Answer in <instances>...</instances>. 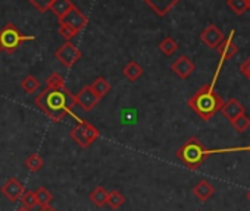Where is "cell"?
<instances>
[{
    "label": "cell",
    "mask_w": 250,
    "mask_h": 211,
    "mask_svg": "<svg viewBox=\"0 0 250 211\" xmlns=\"http://www.w3.org/2000/svg\"><path fill=\"white\" fill-rule=\"evenodd\" d=\"M34 104L52 122H61L72 113V109L77 106L75 95L66 87L56 89L46 88L36 97Z\"/></svg>",
    "instance_id": "1"
},
{
    "label": "cell",
    "mask_w": 250,
    "mask_h": 211,
    "mask_svg": "<svg viewBox=\"0 0 250 211\" xmlns=\"http://www.w3.org/2000/svg\"><path fill=\"white\" fill-rule=\"evenodd\" d=\"M232 151H247V147H238V148H222V150H209L206 148L197 137H190L175 153L178 160L190 170H197L208 157L212 154H221V153H232Z\"/></svg>",
    "instance_id": "2"
},
{
    "label": "cell",
    "mask_w": 250,
    "mask_h": 211,
    "mask_svg": "<svg viewBox=\"0 0 250 211\" xmlns=\"http://www.w3.org/2000/svg\"><path fill=\"white\" fill-rule=\"evenodd\" d=\"M224 100L213 88L212 84H206L200 87L190 98L188 106L190 109L205 122L210 121L222 107Z\"/></svg>",
    "instance_id": "3"
},
{
    "label": "cell",
    "mask_w": 250,
    "mask_h": 211,
    "mask_svg": "<svg viewBox=\"0 0 250 211\" xmlns=\"http://www.w3.org/2000/svg\"><path fill=\"white\" fill-rule=\"evenodd\" d=\"M33 40H36L34 35H24L14 24H6L2 28V31H0V44H2V49L9 54L15 53L24 41Z\"/></svg>",
    "instance_id": "4"
},
{
    "label": "cell",
    "mask_w": 250,
    "mask_h": 211,
    "mask_svg": "<svg viewBox=\"0 0 250 211\" xmlns=\"http://www.w3.org/2000/svg\"><path fill=\"white\" fill-rule=\"evenodd\" d=\"M75 121L78 122V125L75 128H72L71 131V138L81 147V148H88L100 135L99 129L96 126H93L91 123H88L87 121H83L80 119L78 116H75Z\"/></svg>",
    "instance_id": "5"
},
{
    "label": "cell",
    "mask_w": 250,
    "mask_h": 211,
    "mask_svg": "<svg viewBox=\"0 0 250 211\" xmlns=\"http://www.w3.org/2000/svg\"><path fill=\"white\" fill-rule=\"evenodd\" d=\"M55 57L58 59L59 63H62L65 68H72L80 59H81V52L77 46H74L71 41L63 43L56 52Z\"/></svg>",
    "instance_id": "6"
},
{
    "label": "cell",
    "mask_w": 250,
    "mask_h": 211,
    "mask_svg": "<svg viewBox=\"0 0 250 211\" xmlns=\"http://www.w3.org/2000/svg\"><path fill=\"white\" fill-rule=\"evenodd\" d=\"M99 98L94 95V92L91 91L90 85H85L84 88L80 89L78 94H75V104L80 106V107L84 112H91L96 106L99 104Z\"/></svg>",
    "instance_id": "7"
},
{
    "label": "cell",
    "mask_w": 250,
    "mask_h": 211,
    "mask_svg": "<svg viewBox=\"0 0 250 211\" xmlns=\"http://www.w3.org/2000/svg\"><path fill=\"white\" fill-rule=\"evenodd\" d=\"M59 24H65V25H69L72 30H75L77 33H80L87 24H88V18L75 6L74 9H71L61 21Z\"/></svg>",
    "instance_id": "8"
},
{
    "label": "cell",
    "mask_w": 250,
    "mask_h": 211,
    "mask_svg": "<svg viewBox=\"0 0 250 211\" xmlns=\"http://www.w3.org/2000/svg\"><path fill=\"white\" fill-rule=\"evenodd\" d=\"M0 191H2V193H3L11 202H17V201L21 198V195L24 193L25 188H24V185L20 182V179L11 177V179H8V182H6L2 188H0Z\"/></svg>",
    "instance_id": "9"
},
{
    "label": "cell",
    "mask_w": 250,
    "mask_h": 211,
    "mask_svg": "<svg viewBox=\"0 0 250 211\" xmlns=\"http://www.w3.org/2000/svg\"><path fill=\"white\" fill-rule=\"evenodd\" d=\"M194 63L186 56V54H183V56H180L172 65H171V69H172V72L178 76V78H181V79H187L193 72H194Z\"/></svg>",
    "instance_id": "10"
},
{
    "label": "cell",
    "mask_w": 250,
    "mask_h": 211,
    "mask_svg": "<svg viewBox=\"0 0 250 211\" xmlns=\"http://www.w3.org/2000/svg\"><path fill=\"white\" fill-rule=\"evenodd\" d=\"M200 40H202L208 47L216 49V47L219 46V43L224 40V34H222V31H221L216 25L210 24V25H208V27L205 28V31L200 34Z\"/></svg>",
    "instance_id": "11"
},
{
    "label": "cell",
    "mask_w": 250,
    "mask_h": 211,
    "mask_svg": "<svg viewBox=\"0 0 250 211\" xmlns=\"http://www.w3.org/2000/svg\"><path fill=\"white\" fill-rule=\"evenodd\" d=\"M221 112L224 113V116L229 122H232L237 116L246 113V107H244V106L237 98H229V100L224 101L222 107H221Z\"/></svg>",
    "instance_id": "12"
},
{
    "label": "cell",
    "mask_w": 250,
    "mask_h": 211,
    "mask_svg": "<svg viewBox=\"0 0 250 211\" xmlns=\"http://www.w3.org/2000/svg\"><path fill=\"white\" fill-rule=\"evenodd\" d=\"M232 35H234V33H231L228 37H224V40L219 43V46L216 47V50H218V53H219V56L222 57V60H229V59H232L235 54H237V52H238V47L234 44V41H232Z\"/></svg>",
    "instance_id": "13"
},
{
    "label": "cell",
    "mask_w": 250,
    "mask_h": 211,
    "mask_svg": "<svg viewBox=\"0 0 250 211\" xmlns=\"http://www.w3.org/2000/svg\"><path fill=\"white\" fill-rule=\"evenodd\" d=\"M159 17H165L180 0H143Z\"/></svg>",
    "instance_id": "14"
},
{
    "label": "cell",
    "mask_w": 250,
    "mask_h": 211,
    "mask_svg": "<svg viewBox=\"0 0 250 211\" xmlns=\"http://www.w3.org/2000/svg\"><path fill=\"white\" fill-rule=\"evenodd\" d=\"M193 193H194V196H196L199 201L205 202V201H208L209 198H212V195L215 193V188L212 186L210 182L202 179V180L197 182L196 186L193 188Z\"/></svg>",
    "instance_id": "15"
},
{
    "label": "cell",
    "mask_w": 250,
    "mask_h": 211,
    "mask_svg": "<svg viewBox=\"0 0 250 211\" xmlns=\"http://www.w3.org/2000/svg\"><path fill=\"white\" fill-rule=\"evenodd\" d=\"M74 8H75V5L72 3V0H53V3L49 6V11L53 12L58 17V19L61 21Z\"/></svg>",
    "instance_id": "16"
},
{
    "label": "cell",
    "mask_w": 250,
    "mask_h": 211,
    "mask_svg": "<svg viewBox=\"0 0 250 211\" xmlns=\"http://www.w3.org/2000/svg\"><path fill=\"white\" fill-rule=\"evenodd\" d=\"M122 73H124V76L127 78L128 81L136 82V81L143 75V68H142L136 60H131V62H128L127 65L124 66Z\"/></svg>",
    "instance_id": "17"
},
{
    "label": "cell",
    "mask_w": 250,
    "mask_h": 211,
    "mask_svg": "<svg viewBox=\"0 0 250 211\" xmlns=\"http://www.w3.org/2000/svg\"><path fill=\"white\" fill-rule=\"evenodd\" d=\"M90 88H91V91L94 92V95L100 100V98H103L109 91H110V84L103 78V76H99V78H96L91 84H90Z\"/></svg>",
    "instance_id": "18"
},
{
    "label": "cell",
    "mask_w": 250,
    "mask_h": 211,
    "mask_svg": "<svg viewBox=\"0 0 250 211\" xmlns=\"http://www.w3.org/2000/svg\"><path fill=\"white\" fill-rule=\"evenodd\" d=\"M43 166H44V160H43V157H42V156H39V154H36V153L30 154V156L25 158V167H27L30 172H33V173L40 172V170L43 169Z\"/></svg>",
    "instance_id": "19"
},
{
    "label": "cell",
    "mask_w": 250,
    "mask_h": 211,
    "mask_svg": "<svg viewBox=\"0 0 250 211\" xmlns=\"http://www.w3.org/2000/svg\"><path fill=\"white\" fill-rule=\"evenodd\" d=\"M90 201L96 205V207H103L107 202V191L103 186H97L94 191H91L90 193Z\"/></svg>",
    "instance_id": "20"
},
{
    "label": "cell",
    "mask_w": 250,
    "mask_h": 211,
    "mask_svg": "<svg viewBox=\"0 0 250 211\" xmlns=\"http://www.w3.org/2000/svg\"><path fill=\"white\" fill-rule=\"evenodd\" d=\"M112 210H118L119 207H122L124 204H125V196L119 192V191H116V189H113V191H110V192H107V202H106Z\"/></svg>",
    "instance_id": "21"
},
{
    "label": "cell",
    "mask_w": 250,
    "mask_h": 211,
    "mask_svg": "<svg viewBox=\"0 0 250 211\" xmlns=\"http://www.w3.org/2000/svg\"><path fill=\"white\" fill-rule=\"evenodd\" d=\"M178 49L177 41L172 37H165L161 43H159V50L165 54V56H172Z\"/></svg>",
    "instance_id": "22"
},
{
    "label": "cell",
    "mask_w": 250,
    "mask_h": 211,
    "mask_svg": "<svg viewBox=\"0 0 250 211\" xmlns=\"http://www.w3.org/2000/svg\"><path fill=\"white\" fill-rule=\"evenodd\" d=\"M36 199H37V205H40V208H43V207L50 205V202L53 199V195H52V192H49V189L42 186L36 192Z\"/></svg>",
    "instance_id": "23"
},
{
    "label": "cell",
    "mask_w": 250,
    "mask_h": 211,
    "mask_svg": "<svg viewBox=\"0 0 250 211\" xmlns=\"http://www.w3.org/2000/svg\"><path fill=\"white\" fill-rule=\"evenodd\" d=\"M39 87H40V82H39V79H37L36 76H33V75L25 76V78L22 79V82H21V88H22L27 94H34V92L39 89Z\"/></svg>",
    "instance_id": "24"
},
{
    "label": "cell",
    "mask_w": 250,
    "mask_h": 211,
    "mask_svg": "<svg viewBox=\"0 0 250 211\" xmlns=\"http://www.w3.org/2000/svg\"><path fill=\"white\" fill-rule=\"evenodd\" d=\"M62 87H65V79H63V76L61 73L53 72V73H50L47 76V79H46V88L56 89V88H62Z\"/></svg>",
    "instance_id": "25"
},
{
    "label": "cell",
    "mask_w": 250,
    "mask_h": 211,
    "mask_svg": "<svg viewBox=\"0 0 250 211\" xmlns=\"http://www.w3.org/2000/svg\"><path fill=\"white\" fill-rule=\"evenodd\" d=\"M231 125H232V128H234L238 134H241V132H244L246 129L250 128V119H249V118L246 116V113H244V115L237 116V118L231 122Z\"/></svg>",
    "instance_id": "26"
},
{
    "label": "cell",
    "mask_w": 250,
    "mask_h": 211,
    "mask_svg": "<svg viewBox=\"0 0 250 211\" xmlns=\"http://www.w3.org/2000/svg\"><path fill=\"white\" fill-rule=\"evenodd\" d=\"M227 5L235 15H243L249 11L246 0H227Z\"/></svg>",
    "instance_id": "27"
},
{
    "label": "cell",
    "mask_w": 250,
    "mask_h": 211,
    "mask_svg": "<svg viewBox=\"0 0 250 211\" xmlns=\"http://www.w3.org/2000/svg\"><path fill=\"white\" fill-rule=\"evenodd\" d=\"M21 204L27 208H34L37 205V199H36V192L28 189V191H24V193L21 195Z\"/></svg>",
    "instance_id": "28"
},
{
    "label": "cell",
    "mask_w": 250,
    "mask_h": 211,
    "mask_svg": "<svg viewBox=\"0 0 250 211\" xmlns=\"http://www.w3.org/2000/svg\"><path fill=\"white\" fill-rule=\"evenodd\" d=\"M58 33H59V35L61 37H63L66 41H69V40H72L78 33L75 31V30H72L69 25H65V24H61L59 25V30H58Z\"/></svg>",
    "instance_id": "29"
},
{
    "label": "cell",
    "mask_w": 250,
    "mask_h": 211,
    "mask_svg": "<svg viewBox=\"0 0 250 211\" xmlns=\"http://www.w3.org/2000/svg\"><path fill=\"white\" fill-rule=\"evenodd\" d=\"M28 2H30L34 8H37L42 14H44V12L49 11V6L53 3V0H28Z\"/></svg>",
    "instance_id": "30"
},
{
    "label": "cell",
    "mask_w": 250,
    "mask_h": 211,
    "mask_svg": "<svg viewBox=\"0 0 250 211\" xmlns=\"http://www.w3.org/2000/svg\"><path fill=\"white\" fill-rule=\"evenodd\" d=\"M240 72H241L247 79H250V57L246 59V62L240 66Z\"/></svg>",
    "instance_id": "31"
},
{
    "label": "cell",
    "mask_w": 250,
    "mask_h": 211,
    "mask_svg": "<svg viewBox=\"0 0 250 211\" xmlns=\"http://www.w3.org/2000/svg\"><path fill=\"white\" fill-rule=\"evenodd\" d=\"M39 211H56V210H55V208H52V207L49 205V207H43V208H40Z\"/></svg>",
    "instance_id": "32"
},
{
    "label": "cell",
    "mask_w": 250,
    "mask_h": 211,
    "mask_svg": "<svg viewBox=\"0 0 250 211\" xmlns=\"http://www.w3.org/2000/svg\"><path fill=\"white\" fill-rule=\"evenodd\" d=\"M17 211H31V210H30V208H27V207H24V205H21Z\"/></svg>",
    "instance_id": "33"
},
{
    "label": "cell",
    "mask_w": 250,
    "mask_h": 211,
    "mask_svg": "<svg viewBox=\"0 0 250 211\" xmlns=\"http://www.w3.org/2000/svg\"><path fill=\"white\" fill-rule=\"evenodd\" d=\"M246 196H247V199H249V201H250V189H249V191H247V193H246Z\"/></svg>",
    "instance_id": "34"
},
{
    "label": "cell",
    "mask_w": 250,
    "mask_h": 211,
    "mask_svg": "<svg viewBox=\"0 0 250 211\" xmlns=\"http://www.w3.org/2000/svg\"><path fill=\"white\" fill-rule=\"evenodd\" d=\"M246 3H247V8L250 9V0H246Z\"/></svg>",
    "instance_id": "35"
},
{
    "label": "cell",
    "mask_w": 250,
    "mask_h": 211,
    "mask_svg": "<svg viewBox=\"0 0 250 211\" xmlns=\"http://www.w3.org/2000/svg\"><path fill=\"white\" fill-rule=\"evenodd\" d=\"M3 52V49H2V44H0V53H2Z\"/></svg>",
    "instance_id": "36"
},
{
    "label": "cell",
    "mask_w": 250,
    "mask_h": 211,
    "mask_svg": "<svg viewBox=\"0 0 250 211\" xmlns=\"http://www.w3.org/2000/svg\"><path fill=\"white\" fill-rule=\"evenodd\" d=\"M247 153H250V145L247 147Z\"/></svg>",
    "instance_id": "37"
},
{
    "label": "cell",
    "mask_w": 250,
    "mask_h": 211,
    "mask_svg": "<svg viewBox=\"0 0 250 211\" xmlns=\"http://www.w3.org/2000/svg\"><path fill=\"white\" fill-rule=\"evenodd\" d=\"M196 211H200V210H196Z\"/></svg>",
    "instance_id": "38"
}]
</instances>
